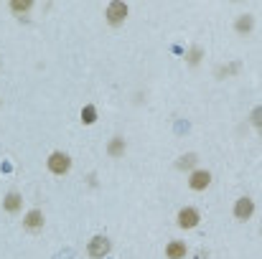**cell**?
<instances>
[{"label": "cell", "instance_id": "obj_1", "mask_svg": "<svg viewBox=\"0 0 262 259\" xmlns=\"http://www.w3.org/2000/svg\"><path fill=\"white\" fill-rule=\"evenodd\" d=\"M69 168H72V158L67 153H51L49 155V171L54 175H64V173H69Z\"/></svg>", "mask_w": 262, "mask_h": 259}, {"label": "cell", "instance_id": "obj_2", "mask_svg": "<svg viewBox=\"0 0 262 259\" xmlns=\"http://www.w3.org/2000/svg\"><path fill=\"white\" fill-rule=\"evenodd\" d=\"M107 23L110 26H120V23H125V18H127V5L125 3H120V0H115V3H110L107 5Z\"/></svg>", "mask_w": 262, "mask_h": 259}, {"label": "cell", "instance_id": "obj_3", "mask_svg": "<svg viewBox=\"0 0 262 259\" xmlns=\"http://www.w3.org/2000/svg\"><path fill=\"white\" fill-rule=\"evenodd\" d=\"M87 252L92 259H104L110 254V239H107V237H94V239L89 242Z\"/></svg>", "mask_w": 262, "mask_h": 259}, {"label": "cell", "instance_id": "obj_4", "mask_svg": "<svg viewBox=\"0 0 262 259\" xmlns=\"http://www.w3.org/2000/svg\"><path fill=\"white\" fill-rule=\"evenodd\" d=\"M252 214H255V201H252V198L245 196V198H239V201L234 203V216H237L239 221H247Z\"/></svg>", "mask_w": 262, "mask_h": 259}, {"label": "cell", "instance_id": "obj_5", "mask_svg": "<svg viewBox=\"0 0 262 259\" xmlns=\"http://www.w3.org/2000/svg\"><path fill=\"white\" fill-rule=\"evenodd\" d=\"M178 226H181V229H193V226H199V211H196V208H181V211H178Z\"/></svg>", "mask_w": 262, "mask_h": 259}, {"label": "cell", "instance_id": "obj_6", "mask_svg": "<svg viewBox=\"0 0 262 259\" xmlns=\"http://www.w3.org/2000/svg\"><path fill=\"white\" fill-rule=\"evenodd\" d=\"M209 183H211V173L209 171H196V173H191V178H188V185L193 191H206Z\"/></svg>", "mask_w": 262, "mask_h": 259}, {"label": "cell", "instance_id": "obj_7", "mask_svg": "<svg viewBox=\"0 0 262 259\" xmlns=\"http://www.w3.org/2000/svg\"><path fill=\"white\" fill-rule=\"evenodd\" d=\"M23 224H26L28 231H38V229L43 226V214H41L38 208H36V211H28L26 219H23Z\"/></svg>", "mask_w": 262, "mask_h": 259}, {"label": "cell", "instance_id": "obj_8", "mask_svg": "<svg viewBox=\"0 0 262 259\" xmlns=\"http://www.w3.org/2000/svg\"><path fill=\"white\" fill-rule=\"evenodd\" d=\"M20 193H15V191H10L8 196H5V201H3V206H5V211L8 214H15V211H20Z\"/></svg>", "mask_w": 262, "mask_h": 259}, {"label": "cell", "instance_id": "obj_9", "mask_svg": "<svg viewBox=\"0 0 262 259\" xmlns=\"http://www.w3.org/2000/svg\"><path fill=\"white\" fill-rule=\"evenodd\" d=\"M166 257L168 259H183L186 257V244L183 242H171L166 247Z\"/></svg>", "mask_w": 262, "mask_h": 259}, {"label": "cell", "instance_id": "obj_10", "mask_svg": "<svg viewBox=\"0 0 262 259\" xmlns=\"http://www.w3.org/2000/svg\"><path fill=\"white\" fill-rule=\"evenodd\" d=\"M107 153H110L112 158H120V155H125V140H122V137H112V140H110V148H107Z\"/></svg>", "mask_w": 262, "mask_h": 259}, {"label": "cell", "instance_id": "obj_11", "mask_svg": "<svg viewBox=\"0 0 262 259\" xmlns=\"http://www.w3.org/2000/svg\"><path fill=\"white\" fill-rule=\"evenodd\" d=\"M31 8H33V3H31V0H13V3H10V10H13V13H18V15L28 13Z\"/></svg>", "mask_w": 262, "mask_h": 259}, {"label": "cell", "instance_id": "obj_12", "mask_svg": "<svg viewBox=\"0 0 262 259\" xmlns=\"http://www.w3.org/2000/svg\"><path fill=\"white\" fill-rule=\"evenodd\" d=\"M82 122H84V125H94V122H97V109H94L92 104H87V107L82 109Z\"/></svg>", "mask_w": 262, "mask_h": 259}, {"label": "cell", "instance_id": "obj_13", "mask_svg": "<svg viewBox=\"0 0 262 259\" xmlns=\"http://www.w3.org/2000/svg\"><path fill=\"white\" fill-rule=\"evenodd\" d=\"M252 28V15H239V20H237V31L239 33H247Z\"/></svg>", "mask_w": 262, "mask_h": 259}, {"label": "cell", "instance_id": "obj_14", "mask_svg": "<svg viewBox=\"0 0 262 259\" xmlns=\"http://www.w3.org/2000/svg\"><path fill=\"white\" fill-rule=\"evenodd\" d=\"M193 163H196V155L188 153V155H183V158L178 160V168H193Z\"/></svg>", "mask_w": 262, "mask_h": 259}, {"label": "cell", "instance_id": "obj_15", "mask_svg": "<svg viewBox=\"0 0 262 259\" xmlns=\"http://www.w3.org/2000/svg\"><path fill=\"white\" fill-rule=\"evenodd\" d=\"M186 59H188V64H191V66H196V64L201 61V49H191Z\"/></svg>", "mask_w": 262, "mask_h": 259}, {"label": "cell", "instance_id": "obj_16", "mask_svg": "<svg viewBox=\"0 0 262 259\" xmlns=\"http://www.w3.org/2000/svg\"><path fill=\"white\" fill-rule=\"evenodd\" d=\"M260 109H255V112H252V125H255V127H260Z\"/></svg>", "mask_w": 262, "mask_h": 259}]
</instances>
